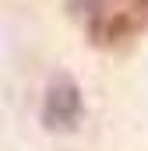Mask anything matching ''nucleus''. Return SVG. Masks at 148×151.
<instances>
[{
	"instance_id": "obj_1",
	"label": "nucleus",
	"mask_w": 148,
	"mask_h": 151,
	"mask_svg": "<svg viewBox=\"0 0 148 151\" xmlns=\"http://www.w3.org/2000/svg\"><path fill=\"white\" fill-rule=\"evenodd\" d=\"M81 113V95H78V84L71 77H57L49 84V95H46V127H74V119Z\"/></svg>"
}]
</instances>
